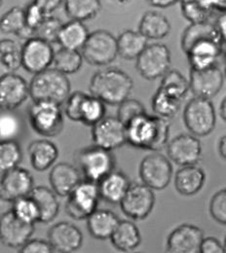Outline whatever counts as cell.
<instances>
[{"label": "cell", "instance_id": "obj_38", "mask_svg": "<svg viewBox=\"0 0 226 253\" xmlns=\"http://www.w3.org/2000/svg\"><path fill=\"white\" fill-rule=\"evenodd\" d=\"M159 88L181 100L185 98L190 91L189 80L178 69H170L165 73Z\"/></svg>", "mask_w": 226, "mask_h": 253}, {"label": "cell", "instance_id": "obj_35", "mask_svg": "<svg viewBox=\"0 0 226 253\" xmlns=\"http://www.w3.org/2000/svg\"><path fill=\"white\" fill-rule=\"evenodd\" d=\"M83 63L84 59L80 51L61 47L55 51L52 66L65 75H71L81 69Z\"/></svg>", "mask_w": 226, "mask_h": 253}, {"label": "cell", "instance_id": "obj_60", "mask_svg": "<svg viewBox=\"0 0 226 253\" xmlns=\"http://www.w3.org/2000/svg\"><path fill=\"white\" fill-rule=\"evenodd\" d=\"M2 3H3V0H0V7H1V5H2Z\"/></svg>", "mask_w": 226, "mask_h": 253}, {"label": "cell", "instance_id": "obj_47", "mask_svg": "<svg viewBox=\"0 0 226 253\" xmlns=\"http://www.w3.org/2000/svg\"><path fill=\"white\" fill-rule=\"evenodd\" d=\"M86 95V93L81 91L70 93L68 95L64 103V113L69 120L73 122H80L81 107Z\"/></svg>", "mask_w": 226, "mask_h": 253}, {"label": "cell", "instance_id": "obj_14", "mask_svg": "<svg viewBox=\"0 0 226 253\" xmlns=\"http://www.w3.org/2000/svg\"><path fill=\"white\" fill-rule=\"evenodd\" d=\"M166 149L168 158L181 167L197 165L203 155L202 143L192 133H181L175 136L169 140Z\"/></svg>", "mask_w": 226, "mask_h": 253}, {"label": "cell", "instance_id": "obj_54", "mask_svg": "<svg viewBox=\"0 0 226 253\" xmlns=\"http://www.w3.org/2000/svg\"><path fill=\"white\" fill-rule=\"evenodd\" d=\"M150 6L156 8H169L171 6L176 5L177 3L181 2V0H145Z\"/></svg>", "mask_w": 226, "mask_h": 253}, {"label": "cell", "instance_id": "obj_41", "mask_svg": "<svg viewBox=\"0 0 226 253\" xmlns=\"http://www.w3.org/2000/svg\"><path fill=\"white\" fill-rule=\"evenodd\" d=\"M23 151L17 140H0V175L20 166Z\"/></svg>", "mask_w": 226, "mask_h": 253}, {"label": "cell", "instance_id": "obj_19", "mask_svg": "<svg viewBox=\"0 0 226 253\" xmlns=\"http://www.w3.org/2000/svg\"><path fill=\"white\" fill-rule=\"evenodd\" d=\"M48 241L54 252L72 253L79 251L83 245L81 230L70 222L56 223L48 231Z\"/></svg>", "mask_w": 226, "mask_h": 253}, {"label": "cell", "instance_id": "obj_15", "mask_svg": "<svg viewBox=\"0 0 226 253\" xmlns=\"http://www.w3.org/2000/svg\"><path fill=\"white\" fill-rule=\"evenodd\" d=\"M30 97V83L15 72L0 76V110H16Z\"/></svg>", "mask_w": 226, "mask_h": 253}, {"label": "cell", "instance_id": "obj_24", "mask_svg": "<svg viewBox=\"0 0 226 253\" xmlns=\"http://www.w3.org/2000/svg\"><path fill=\"white\" fill-rule=\"evenodd\" d=\"M131 183L129 177L123 171L114 169L97 183L100 200L111 205L120 204Z\"/></svg>", "mask_w": 226, "mask_h": 253}, {"label": "cell", "instance_id": "obj_58", "mask_svg": "<svg viewBox=\"0 0 226 253\" xmlns=\"http://www.w3.org/2000/svg\"><path fill=\"white\" fill-rule=\"evenodd\" d=\"M224 247H225V251H226V238H225V242H224Z\"/></svg>", "mask_w": 226, "mask_h": 253}, {"label": "cell", "instance_id": "obj_9", "mask_svg": "<svg viewBox=\"0 0 226 253\" xmlns=\"http://www.w3.org/2000/svg\"><path fill=\"white\" fill-rule=\"evenodd\" d=\"M171 52L163 43L148 44L136 60V71L148 81L162 78L171 69Z\"/></svg>", "mask_w": 226, "mask_h": 253}, {"label": "cell", "instance_id": "obj_10", "mask_svg": "<svg viewBox=\"0 0 226 253\" xmlns=\"http://www.w3.org/2000/svg\"><path fill=\"white\" fill-rule=\"evenodd\" d=\"M173 171L171 160L158 152L146 155L138 167L141 182L154 191H161L169 186L173 179Z\"/></svg>", "mask_w": 226, "mask_h": 253}, {"label": "cell", "instance_id": "obj_8", "mask_svg": "<svg viewBox=\"0 0 226 253\" xmlns=\"http://www.w3.org/2000/svg\"><path fill=\"white\" fill-rule=\"evenodd\" d=\"M99 200L97 183L84 179L66 197L65 212L74 220H86L97 210Z\"/></svg>", "mask_w": 226, "mask_h": 253}, {"label": "cell", "instance_id": "obj_53", "mask_svg": "<svg viewBox=\"0 0 226 253\" xmlns=\"http://www.w3.org/2000/svg\"><path fill=\"white\" fill-rule=\"evenodd\" d=\"M203 3L210 9L218 10L220 12H226V0H204Z\"/></svg>", "mask_w": 226, "mask_h": 253}, {"label": "cell", "instance_id": "obj_52", "mask_svg": "<svg viewBox=\"0 0 226 253\" xmlns=\"http://www.w3.org/2000/svg\"><path fill=\"white\" fill-rule=\"evenodd\" d=\"M215 25L222 37V40L226 44V12H224L221 16H219Z\"/></svg>", "mask_w": 226, "mask_h": 253}, {"label": "cell", "instance_id": "obj_59", "mask_svg": "<svg viewBox=\"0 0 226 253\" xmlns=\"http://www.w3.org/2000/svg\"><path fill=\"white\" fill-rule=\"evenodd\" d=\"M223 54H224V55H225V59H226V49H224V52H223Z\"/></svg>", "mask_w": 226, "mask_h": 253}, {"label": "cell", "instance_id": "obj_27", "mask_svg": "<svg viewBox=\"0 0 226 253\" xmlns=\"http://www.w3.org/2000/svg\"><path fill=\"white\" fill-rule=\"evenodd\" d=\"M109 240L112 246L122 253L136 251L142 241L139 229L131 220H120Z\"/></svg>", "mask_w": 226, "mask_h": 253}, {"label": "cell", "instance_id": "obj_11", "mask_svg": "<svg viewBox=\"0 0 226 253\" xmlns=\"http://www.w3.org/2000/svg\"><path fill=\"white\" fill-rule=\"evenodd\" d=\"M155 202L154 190L142 182H132L119 205L123 213L132 220H144L152 212Z\"/></svg>", "mask_w": 226, "mask_h": 253}, {"label": "cell", "instance_id": "obj_16", "mask_svg": "<svg viewBox=\"0 0 226 253\" xmlns=\"http://www.w3.org/2000/svg\"><path fill=\"white\" fill-rule=\"evenodd\" d=\"M91 135L94 144L113 151L127 143L126 126L117 116H105L92 126Z\"/></svg>", "mask_w": 226, "mask_h": 253}, {"label": "cell", "instance_id": "obj_6", "mask_svg": "<svg viewBox=\"0 0 226 253\" xmlns=\"http://www.w3.org/2000/svg\"><path fill=\"white\" fill-rule=\"evenodd\" d=\"M183 122L197 137L211 134L217 124V113L211 99L194 96L184 107Z\"/></svg>", "mask_w": 226, "mask_h": 253}, {"label": "cell", "instance_id": "obj_32", "mask_svg": "<svg viewBox=\"0 0 226 253\" xmlns=\"http://www.w3.org/2000/svg\"><path fill=\"white\" fill-rule=\"evenodd\" d=\"M116 38L118 56L127 61L136 60L148 45V39L138 31L126 30Z\"/></svg>", "mask_w": 226, "mask_h": 253}, {"label": "cell", "instance_id": "obj_12", "mask_svg": "<svg viewBox=\"0 0 226 253\" xmlns=\"http://www.w3.org/2000/svg\"><path fill=\"white\" fill-rule=\"evenodd\" d=\"M54 56L52 43L34 36L22 45V67L29 73L37 74L52 66Z\"/></svg>", "mask_w": 226, "mask_h": 253}, {"label": "cell", "instance_id": "obj_48", "mask_svg": "<svg viewBox=\"0 0 226 253\" xmlns=\"http://www.w3.org/2000/svg\"><path fill=\"white\" fill-rule=\"evenodd\" d=\"M25 8V18L27 28L35 34L38 27L43 23L45 18L48 16L35 2L32 1Z\"/></svg>", "mask_w": 226, "mask_h": 253}, {"label": "cell", "instance_id": "obj_25", "mask_svg": "<svg viewBox=\"0 0 226 253\" xmlns=\"http://www.w3.org/2000/svg\"><path fill=\"white\" fill-rule=\"evenodd\" d=\"M28 153L33 169L39 172L50 169L56 164L60 154L57 145L46 138L31 142L28 147Z\"/></svg>", "mask_w": 226, "mask_h": 253}, {"label": "cell", "instance_id": "obj_2", "mask_svg": "<svg viewBox=\"0 0 226 253\" xmlns=\"http://www.w3.org/2000/svg\"><path fill=\"white\" fill-rule=\"evenodd\" d=\"M134 81L128 73L117 67H107L96 72L89 85L91 95L105 104L118 105L130 97Z\"/></svg>", "mask_w": 226, "mask_h": 253}, {"label": "cell", "instance_id": "obj_17", "mask_svg": "<svg viewBox=\"0 0 226 253\" xmlns=\"http://www.w3.org/2000/svg\"><path fill=\"white\" fill-rule=\"evenodd\" d=\"M34 225L19 219L10 210L0 216V242L10 249H21L33 238Z\"/></svg>", "mask_w": 226, "mask_h": 253}, {"label": "cell", "instance_id": "obj_36", "mask_svg": "<svg viewBox=\"0 0 226 253\" xmlns=\"http://www.w3.org/2000/svg\"><path fill=\"white\" fill-rule=\"evenodd\" d=\"M0 64L7 72H15L22 67V45L15 39H0Z\"/></svg>", "mask_w": 226, "mask_h": 253}, {"label": "cell", "instance_id": "obj_23", "mask_svg": "<svg viewBox=\"0 0 226 253\" xmlns=\"http://www.w3.org/2000/svg\"><path fill=\"white\" fill-rule=\"evenodd\" d=\"M206 178L205 170L197 165L182 166L175 174V188L181 196L192 197L203 189Z\"/></svg>", "mask_w": 226, "mask_h": 253}, {"label": "cell", "instance_id": "obj_45", "mask_svg": "<svg viewBox=\"0 0 226 253\" xmlns=\"http://www.w3.org/2000/svg\"><path fill=\"white\" fill-rule=\"evenodd\" d=\"M117 118L126 126L136 117L146 113L144 105L136 98L125 99L117 105Z\"/></svg>", "mask_w": 226, "mask_h": 253}, {"label": "cell", "instance_id": "obj_57", "mask_svg": "<svg viewBox=\"0 0 226 253\" xmlns=\"http://www.w3.org/2000/svg\"><path fill=\"white\" fill-rule=\"evenodd\" d=\"M220 115L222 119L226 122V96L223 99L221 106H220Z\"/></svg>", "mask_w": 226, "mask_h": 253}, {"label": "cell", "instance_id": "obj_20", "mask_svg": "<svg viewBox=\"0 0 226 253\" xmlns=\"http://www.w3.org/2000/svg\"><path fill=\"white\" fill-rule=\"evenodd\" d=\"M204 231L193 224L184 223L174 229L167 240V252L172 253H200Z\"/></svg>", "mask_w": 226, "mask_h": 253}, {"label": "cell", "instance_id": "obj_28", "mask_svg": "<svg viewBox=\"0 0 226 253\" xmlns=\"http://www.w3.org/2000/svg\"><path fill=\"white\" fill-rule=\"evenodd\" d=\"M30 196L36 203L40 219L39 223L49 224L55 220L60 212V202L58 200V195L46 186H34Z\"/></svg>", "mask_w": 226, "mask_h": 253}, {"label": "cell", "instance_id": "obj_1", "mask_svg": "<svg viewBox=\"0 0 226 253\" xmlns=\"http://www.w3.org/2000/svg\"><path fill=\"white\" fill-rule=\"evenodd\" d=\"M126 138L134 148L158 152L170 140V123L157 115L141 114L126 125Z\"/></svg>", "mask_w": 226, "mask_h": 253}, {"label": "cell", "instance_id": "obj_42", "mask_svg": "<svg viewBox=\"0 0 226 253\" xmlns=\"http://www.w3.org/2000/svg\"><path fill=\"white\" fill-rule=\"evenodd\" d=\"M11 211L19 219L29 224L35 225L40 219L38 207L30 195L13 202Z\"/></svg>", "mask_w": 226, "mask_h": 253}, {"label": "cell", "instance_id": "obj_21", "mask_svg": "<svg viewBox=\"0 0 226 253\" xmlns=\"http://www.w3.org/2000/svg\"><path fill=\"white\" fill-rule=\"evenodd\" d=\"M224 42L220 39H208L195 44L185 54L191 69L203 70L218 65L224 52Z\"/></svg>", "mask_w": 226, "mask_h": 253}, {"label": "cell", "instance_id": "obj_50", "mask_svg": "<svg viewBox=\"0 0 226 253\" xmlns=\"http://www.w3.org/2000/svg\"><path fill=\"white\" fill-rule=\"evenodd\" d=\"M200 253H226L224 244L215 237H204L201 246Z\"/></svg>", "mask_w": 226, "mask_h": 253}, {"label": "cell", "instance_id": "obj_49", "mask_svg": "<svg viewBox=\"0 0 226 253\" xmlns=\"http://www.w3.org/2000/svg\"><path fill=\"white\" fill-rule=\"evenodd\" d=\"M22 253H54L49 241L42 239H31L21 249Z\"/></svg>", "mask_w": 226, "mask_h": 253}, {"label": "cell", "instance_id": "obj_56", "mask_svg": "<svg viewBox=\"0 0 226 253\" xmlns=\"http://www.w3.org/2000/svg\"><path fill=\"white\" fill-rule=\"evenodd\" d=\"M109 4H112L114 6H119V7H124L128 6L134 0H105Z\"/></svg>", "mask_w": 226, "mask_h": 253}, {"label": "cell", "instance_id": "obj_30", "mask_svg": "<svg viewBox=\"0 0 226 253\" xmlns=\"http://www.w3.org/2000/svg\"><path fill=\"white\" fill-rule=\"evenodd\" d=\"M0 32L3 34H13L25 41L34 37L26 25L25 8L14 6L0 17Z\"/></svg>", "mask_w": 226, "mask_h": 253}, {"label": "cell", "instance_id": "obj_26", "mask_svg": "<svg viewBox=\"0 0 226 253\" xmlns=\"http://www.w3.org/2000/svg\"><path fill=\"white\" fill-rule=\"evenodd\" d=\"M119 221V217L113 211L104 209H97L86 219L89 234L99 241L109 240Z\"/></svg>", "mask_w": 226, "mask_h": 253}, {"label": "cell", "instance_id": "obj_22", "mask_svg": "<svg viewBox=\"0 0 226 253\" xmlns=\"http://www.w3.org/2000/svg\"><path fill=\"white\" fill-rule=\"evenodd\" d=\"M82 181V174L75 166L62 162L55 164L49 172L51 189L59 197H67Z\"/></svg>", "mask_w": 226, "mask_h": 253}, {"label": "cell", "instance_id": "obj_61", "mask_svg": "<svg viewBox=\"0 0 226 253\" xmlns=\"http://www.w3.org/2000/svg\"><path fill=\"white\" fill-rule=\"evenodd\" d=\"M225 78L226 79V70H225Z\"/></svg>", "mask_w": 226, "mask_h": 253}, {"label": "cell", "instance_id": "obj_7", "mask_svg": "<svg viewBox=\"0 0 226 253\" xmlns=\"http://www.w3.org/2000/svg\"><path fill=\"white\" fill-rule=\"evenodd\" d=\"M86 63L94 66H106L118 57L117 38L108 31L97 30L91 32L81 49Z\"/></svg>", "mask_w": 226, "mask_h": 253}, {"label": "cell", "instance_id": "obj_43", "mask_svg": "<svg viewBox=\"0 0 226 253\" xmlns=\"http://www.w3.org/2000/svg\"><path fill=\"white\" fill-rule=\"evenodd\" d=\"M181 6L183 17L190 24L208 22L213 14V10L200 0H181Z\"/></svg>", "mask_w": 226, "mask_h": 253}, {"label": "cell", "instance_id": "obj_29", "mask_svg": "<svg viewBox=\"0 0 226 253\" xmlns=\"http://www.w3.org/2000/svg\"><path fill=\"white\" fill-rule=\"evenodd\" d=\"M172 30L169 19L158 11H146L140 18L137 31L148 40H161Z\"/></svg>", "mask_w": 226, "mask_h": 253}, {"label": "cell", "instance_id": "obj_40", "mask_svg": "<svg viewBox=\"0 0 226 253\" xmlns=\"http://www.w3.org/2000/svg\"><path fill=\"white\" fill-rule=\"evenodd\" d=\"M106 116V104L94 95H86L80 112V123L85 126H95Z\"/></svg>", "mask_w": 226, "mask_h": 253}, {"label": "cell", "instance_id": "obj_51", "mask_svg": "<svg viewBox=\"0 0 226 253\" xmlns=\"http://www.w3.org/2000/svg\"><path fill=\"white\" fill-rule=\"evenodd\" d=\"M47 15H52L63 4L64 0H33Z\"/></svg>", "mask_w": 226, "mask_h": 253}, {"label": "cell", "instance_id": "obj_4", "mask_svg": "<svg viewBox=\"0 0 226 253\" xmlns=\"http://www.w3.org/2000/svg\"><path fill=\"white\" fill-rule=\"evenodd\" d=\"M75 160L84 179L97 184L113 171L116 166V160L112 151L96 144L78 150Z\"/></svg>", "mask_w": 226, "mask_h": 253}, {"label": "cell", "instance_id": "obj_13", "mask_svg": "<svg viewBox=\"0 0 226 253\" xmlns=\"http://www.w3.org/2000/svg\"><path fill=\"white\" fill-rule=\"evenodd\" d=\"M33 188V174L20 166L0 176V200L3 202L13 203L22 197L29 196Z\"/></svg>", "mask_w": 226, "mask_h": 253}, {"label": "cell", "instance_id": "obj_46", "mask_svg": "<svg viewBox=\"0 0 226 253\" xmlns=\"http://www.w3.org/2000/svg\"><path fill=\"white\" fill-rule=\"evenodd\" d=\"M209 211L215 221L226 226V188L218 191L212 197Z\"/></svg>", "mask_w": 226, "mask_h": 253}, {"label": "cell", "instance_id": "obj_33", "mask_svg": "<svg viewBox=\"0 0 226 253\" xmlns=\"http://www.w3.org/2000/svg\"><path fill=\"white\" fill-rule=\"evenodd\" d=\"M208 39L222 40L215 24H212L210 21L190 24L182 33L181 46L184 54H186L195 44Z\"/></svg>", "mask_w": 226, "mask_h": 253}, {"label": "cell", "instance_id": "obj_3", "mask_svg": "<svg viewBox=\"0 0 226 253\" xmlns=\"http://www.w3.org/2000/svg\"><path fill=\"white\" fill-rule=\"evenodd\" d=\"M70 93L71 84L67 75L53 67L34 74L30 82V97L33 101H50L62 105Z\"/></svg>", "mask_w": 226, "mask_h": 253}, {"label": "cell", "instance_id": "obj_44", "mask_svg": "<svg viewBox=\"0 0 226 253\" xmlns=\"http://www.w3.org/2000/svg\"><path fill=\"white\" fill-rule=\"evenodd\" d=\"M64 23L61 19L52 15H48L43 21V23L36 30L34 36L41 38L45 41H48L50 43L57 42L59 33Z\"/></svg>", "mask_w": 226, "mask_h": 253}, {"label": "cell", "instance_id": "obj_18", "mask_svg": "<svg viewBox=\"0 0 226 253\" xmlns=\"http://www.w3.org/2000/svg\"><path fill=\"white\" fill-rule=\"evenodd\" d=\"M188 80L194 96L212 99L223 89L225 74L218 65L203 70L190 69Z\"/></svg>", "mask_w": 226, "mask_h": 253}, {"label": "cell", "instance_id": "obj_37", "mask_svg": "<svg viewBox=\"0 0 226 253\" xmlns=\"http://www.w3.org/2000/svg\"><path fill=\"white\" fill-rule=\"evenodd\" d=\"M182 100L166 93L160 88L157 89L151 100V107L155 115L170 119L175 117L181 109Z\"/></svg>", "mask_w": 226, "mask_h": 253}, {"label": "cell", "instance_id": "obj_34", "mask_svg": "<svg viewBox=\"0 0 226 253\" xmlns=\"http://www.w3.org/2000/svg\"><path fill=\"white\" fill-rule=\"evenodd\" d=\"M64 9L70 20H93L101 11V0H64Z\"/></svg>", "mask_w": 226, "mask_h": 253}, {"label": "cell", "instance_id": "obj_31", "mask_svg": "<svg viewBox=\"0 0 226 253\" xmlns=\"http://www.w3.org/2000/svg\"><path fill=\"white\" fill-rule=\"evenodd\" d=\"M89 34L90 32L84 22L70 20L63 25L57 43L63 48L80 51L86 43Z\"/></svg>", "mask_w": 226, "mask_h": 253}, {"label": "cell", "instance_id": "obj_39", "mask_svg": "<svg viewBox=\"0 0 226 253\" xmlns=\"http://www.w3.org/2000/svg\"><path fill=\"white\" fill-rule=\"evenodd\" d=\"M24 131V121L15 110L0 111V140H18Z\"/></svg>", "mask_w": 226, "mask_h": 253}, {"label": "cell", "instance_id": "obj_55", "mask_svg": "<svg viewBox=\"0 0 226 253\" xmlns=\"http://www.w3.org/2000/svg\"><path fill=\"white\" fill-rule=\"evenodd\" d=\"M218 151L221 158L226 162V134L221 137L218 145Z\"/></svg>", "mask_w": 226, "mask_h": 253}, {"label": "cell", "instance_id": "obj_5", "mask_svg": "<svg viewBox=\"0 0 226 253\" xmlns=\"http://www.w3.org/2000/svg\"><path fill=\"white\" fill-rule=\"evenodd\" d=\"M28 115L32 128L41 136H57L64 128V113L60 104L33 101Z\"/></svg>", "mask_w": 226, "mask_h": 253}]
</instances>
